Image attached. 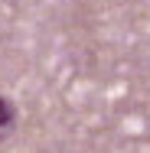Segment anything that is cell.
<instances>
[{
  "mask_svg": "<svg viewBox=\"0 0 150 153\" xmlns=\"http://www.w3.org/2000/svg\"><path fill=\"white\" fill-rule=\"evenodd\" d=\"M13 124H16V108H13L7 98H0V140L13 130Z\"/></svg>",
  "mask_w": 150,
  "mask_h": 153,
  "instance_id": "obj_1",
  "label": "cell"
}]
</instances>
